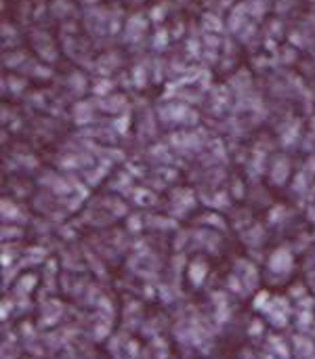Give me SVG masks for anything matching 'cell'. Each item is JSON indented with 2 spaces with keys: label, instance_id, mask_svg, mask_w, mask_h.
I'll list each match as a JSON object with an SVG mask.
<instances>
[{
  "label": "cell",
  "instance_id": "6da1fadb",
  "mask_svg": "<svg viewBox=\"0 0 315 359\" xmlns=\"http://www.w3.org/2000/svg\"><path fill=\"white\" fill-rule=\"evenodd\" d=\"M204 27L208 29V32L215 34V32H219V29L223 27V23H221V19L215 13H206L204 15Z\"/></svg>",
  "mask_w": 315,
  "mask_h": 359
},
{
  "label": "cell",
  "instance_id": "7a4b0ae2",
  "mask_svg": "<svg viewBox=\"0 0 315 359\" xmlns=\"http://www.w3.org/2000/svg\"><path fill=\"white\" fill-rule=\"evenodd\" d=\"M50 11H53L55 17H63L69 11V4L65 2V0H55V2L50 4Z\"/></svg>",
  "mask_w": 315,
  "mask_h": 359
}]
</instances>
